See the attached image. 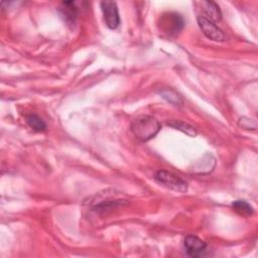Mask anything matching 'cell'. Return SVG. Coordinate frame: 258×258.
I'll list each match as a JSON object with an SVG mask.
<instances>
[{
	"label": "cell",
	"instance_id": "6da1fadb",
	"mask_svg": "<svg viewBox=\"0 0 258 258\" xmlns=\"http://www.w3.org/2000/svg\"><path fill=\"white\" fill-rule=\"evenodd\" d=\"M160 130L159 122L152 116L140 115L131 123V131L141 141H148L156 136Z\"/></svg>",
	"mask_w": 258,
	"mask_h": 258
},
{
	"label": "cell",
	"instance_id": "7a4b0ae2",
	"mask_svg": "<svg viewBox=\"0 0 258 258\" xmlns=\"http://www.w3.org/2000/svg\"><path fill=\"white\" fill-rule=\"evenodd\" d=\"M155 181L176 192H185L187 190V183L180 176L167 171V170H158L154 175Z\"/></svg>",
	"mask_w": 258,
	"mask_h": 258
},
{
	"label": "cell",
	"instance_id": "3957f363",
	"mask_svg": "<svg viewBox=\"0 0 258 258\" xmlns=\"http://www.w3.org/2000/svg\"><path fill=\"white\" fill-rule=\"evenodd\" d=\"M161 29L169 35H175L181 31L184 25L183 18L175 12H168L161 16Z\"/></svg>",
	"mask_w": 258,
	"mask_h": 258
},
{
	"label": "cell",
	"instance_id": "277c9868",
	"mask_svg": "<svg viewBox=\"0 0 258 258\" xmlns=\"http://www.w3.org/2000/svg\"><path fill=\"white\" fill-rule=\"evenodd\" d=\"M197 20H198V24H199L201 30L206 35V37H208L211 40L219 41V42L226 40L225 33L223 32V30L220 27H218L215 24V22L207 19L203 15H199L197 17Z\"/></svg>",
	"mask_w": 258,
	"mask_h": 258
},
{
	"label": "cell",
	"instance_id": "5b68a950",
	"mask_svg": "<svg viewBox=\"0 0 258 258\" xmlns=\"http://www.w3.org/2000/svg\"><path fill=\"white\" fill-rule=\"evenodd\" d=\"M101 8L104 15V20L106 22V25L110 29H115L120 24V17L118 13L117 5L114 1H102L101 2Z\"/></svg>",
	"mask_w": 258,
	"mask_h": 258
},
{
	"label": "cell",
	"instance_id": "8992f818",
	"mask_svg": "<svg viewBox=\"0 0 258 258\" xmlns=\"http://www.w3.org/2000/svg\"><path fill=\"white\" fill-rule=\"evenodd\" d=\"M185 252L190 257H201L206 251L207 244L197 236L189 235L185 237L183 242Z\"/></svg>",
	"mask_w": 258,
	"mask_h": 258
},
{
	"label": "cell",
	"instance_id": "52a82bcc",
	"mask_svg": "<svg viewBox=\"0 0 258 258\" xmlns=\"http://www.w3.org/2000/svg\"><path fill=\"white\" fill-rule=\"evenodd\" d=\"M201 10L204 13V17L211 21H220L222 19V12L217 3L213 1H202Z\"/></svg>",
	"mask_w": 258,
	"mask_h": 258
},
{
	"label": "cell",
	"instance_id": "ba28073f",
	"mask_svg": "<svg viewBox=\"0 0 258 258\" xmlns=\"http://www.w3.org/2000/svg\"><path fill=\"white\" fill-rule=\"evenodd\" d=\"M215 165L216 159L211 154H206L194 164L192 171L199 174H206L211 172L214 169Z\"/></svg>",
	"mask_w": 258,
	"mask_h": 258
},
{
	"label": "cell",
	"instance_id": "9c48e42d",
	"mask_svg": "<svg viewBox=\"0 0 258 258\" xmlns=\"http://www.w3.org/2000/svg\"><path fill=\"white\" fill-rule=\"evenodd\" d=\"M59 11L61 12V15L63 16L64 20L69 24H74L77 18V7L75 5V2L73 1H64L61 3V6L59 7Z\"/></svg>",
	"mask_w": 258,
	"mask_h": 258
},
{
	"label": "cell",
	"instance_id": "30bf717a",
	"mask_svg": "<svg viewBox=\"0 0 258 258\" xmlns=\"http://www.w3.org/2000/svg\"><path fill=\"white\" fill-rule=\"evenodd\" d=\"M166 124H167V126L174 128L178 131H181L190 137H195L198 134V132L194 126H191L188 123L181 121V120H169L166 122Z\"/></svg>",
	"mask_w": 258,
	"mask_h": 258
},
{
	"label": "cell",
	"instance_id": "8fae6325",
	"mask_svg": "<svg viewBox=\"0 0 258 258\" xmlns=\"http://www.w3.org/2000/svg\"><path fill=\"white\" fill-rule=\"evenodd\" d=\"M161 98L166 100L168 103L174 106H181L183 104V100L181 96L172 89H163L159 92Z\"/></svg>",
	"mask_w": 258,
	"mask_h": 258
},
{
	"label": "cell",
	"instance_id": "7c38bea8",
	"mask_svg": "<svg viewBox=\"0 0 258 258\" xmlns=\"http://www.w3.org/2000/svg\"><path fill=\"white\" fill-rule=\"evenodd\" d=\"M232 208L234 209L235 212H237L238 214H240L241 216H244V217H249V216L253 215V212H254L252 206L243 200L234 201L232 203Z\"/></svg>",
	"mask_w": 258,
	"mask_h": 258
},
{
	"label": "cell",
	"instance_id": "4fadbf2b",
	"mask_svg": "<svg viewBox=\"0 0 258 258\" xmlns=\"http://www.w3.org/2000/svg\"><path fill=\"white\" fill-rule=\"evenodd\" d=\"M27 125L36 132H43L46 129V125L44 121L36 114H29L26 117Z\"/></svg>",
	"mask_w": 258,
	"mask_h": 258
},
{
	"label": "cell",
	"instance_id": "5bb4252c",
	"mask_svg": "<svg viewBox=\"0 0 258 258\" xmlns=\"http://www.w3.org/2000/svg\"><path fill=\"white\" fill-rule=\"evenodd\" d=\"M238 125L239 127H241L242 129H246V130H255L257 128L256 122L253 119L247 118V117H242L239 119L238 121Z\"/></svg>",
	"mask_w": 258,
	"mask_h": 258
}]
</instances>
